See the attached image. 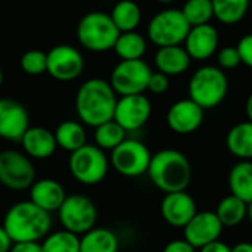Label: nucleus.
<instances>
[{"label": "nucleus", "instance_id": "1", "mask_svg": "<svg viewBox=\"0 0 252 252\" xmlns=\"http://www.w3.org/2000/svg\"><path fill=\"white\" fill-rule=\"evenodd\" d=\"M118 94L109 81L103 78L86 80L75 94V111L80 121L90 127H97L114 120Z\"/></svg>", "mask_w": 252, "mask_h": 252}, {"label": "nucleus", "instance_id": "2", "mask_svg": "<svg viewBox=\"0 0 252 252\" xmlns=\"http://www.w3.org/2000/svg\"><path fill=\"white\" fill-rule=\"evenodd\" d=\"M3 227L12 242H38L49 235L52 219L50 213L41 210L31 201H21L7 210Z\"/></svg>", "mask_w": 252, "mask_h": 252}, {"label": "nucleus", "instance_id": "3", "mask_svg": "<svg viewBox=\"0 0 252 252\" xmlns=\"http://www.w3.org/2000/svg\"><path fill=\"white\" fill-rule=\"evenodd\" d=\"M148 176L155 188L164 193L186 190L192 180V165L177 149H162L152 155Z\"/></svg>", "mask_w": 252, "mask_h": 252}, {"label": "nucleus", "instance_id": "4", "mask_svg": "<svg viewBox=\"0 0 252 252\" xmlns=\"http://www.w3.org/2000/svg\"><path fill=\"white\" fill-rule=\"evenodd\" d=\"M189 97L204 109H213L219 106L227 92V75L220 66L205 65L193 72L188 86Z\"/></svg>", "mask_w": 252, "mask_h": 252}, {"label": "nucleus", "instance_id": "5", "mask_svg": "<svg viewBox=\"0 0 252 252\" xmlns=\"http://www.w3.org/2000/svg\"><path fill=\"white\" fill-rule=\"evenodd\" d=\"M118 35L120 31L109 13L100 10L86 13L77 25V38L80 44L90 52L102 53L112 50Z\"/></svg>", "mask_w": 252, "mask_h": 252}, {"label": "nucleus", "instance_id": "6", "mask_svg": "<svg viewBox=\"0 0 252 252\" xmlns=\"http://www.w3.org/2000/svg\"><path fill=\"white\" fill-rule=\"evenodd\" d=\"M68 167L77 182L86 186H93L106 177L109 170V158L99 146L86 143L69 154Z\"/></svg>", "mask_w": 252, "mask_h": 252}, {"label": "nucleus", "instance_id": "7", "mask_svg": "<svg viewBox=\"0 0 252 252\" xmlns=\"http://www.w3.org/2000/svg\"><path fill=\"white\" fill-rule=\"evenodd\" d=\"M190 24L185 18L182 9L167 7L152 16L148 24V38L158 47L183 44Z\"/></svg>", "mask_w": 252, "mask_h": 252}, {"label": "nucleus", "instance_id": "8", "mask_svg": "<svg viewBox=\"0 0 252 252\" xmlns=\"http://www.w3.org/2000/svg\"><path fill=\"white\" fill-rule=\"evenodd\" d=\"M152 154L149 148L137 139H124L111 151L109 164L117 173L126 177H139L148 173Z\"/></svg>", "mask_w": 252, "mask_h": 252}, {"label": "nucleus", "instance_id": "9", "mask_svg": "<svg viewBox=\"0 0 252 252\" xmlns=\"http://www.w3.org/2000/svg\"><path fill=\"white\" fill-rule=\"evenodd\" d=\"M58 214L62 227L78 236L92 230L97 220V208L94 202L80 193L66 196L58 210Z\"/></svg>", "mask_w": 252, "mask_h": 252}, {"label": "nucleus", "instance_id": "10", "mask_svg": "<svg viewBox=\"0 0 252 252\" xmlns=\"http://www.w3.org/2000/svg\"><path fill=\"white\" fill-rule=\"evenodd\" d=\"M151 74L152 69L143 59L120 61L111 72L109 84L118 96L140 94L148 90Z\"/></svg>", "mask_w": 252, "mask_h": 252}, {"label": "nucleus", "instance_id": "11", "mask_svg": "<svg viewBox=\"0 0 252 252\" xmlns=\"http://www.w3.org/2000/svg\"><path fill=\"white\" fill-rule=\"evenodd\" d=\"M35 182V167L30 157L13 149L0 152V185L10 190L30 189Z\"/></svg>", "mask_w": 252, "mask_h": 252}, {"label": "nucleus", "instance_id": "12", "mask_svg": "<svg viewBox=\"0 0 252 252\" xmlns=\"http://www.w3.org/2000/svg\"><path fill=\"white\" fill-rule=\"evenodd\" d=\"M84 58L69 44H58L47 52V74L58 81H72L81 75Z\"/></svg>", "mask_w": 252, "mask_h": 252}, {"label": "nucleus", "instance_id": "13", "mask_svg": "<svg viewBox=\"0 0 252 252\" xmlns=\"http://www.w3.org/2000/svg\"><path fill=\"white\" fill-rule=\"evenodd\" d=\"M151 114H152V103L143 93L127 94L118 97L115 105L114 120L126 131H136L149 121Z\"/></svg>", "mask_w": 252, "mask_h": 252}, {"label": "nucleus", "instance_id": "14", "mask_svg": "<svg viewBox=\"0 0 252 252\" xmlns=\"http://www.w3.org/2000/svg\"><path fill=\"white\" fill-rule=\"evenodd\" d=\"M224 226L214 211H198L183 227V238L196 250L220 239Z\"/></svg>", "mask_w": 252, "mask_h": 252}, {"label": "nucleus", "instance_id": "15", "mask_svg": "<svg viewBox=\"0 0 252 252\" xmlns=\"http://www.w3.org/2000/svg\"><path fill=\"white\" fill-rule=\"evenodd\" d=\"M205 109L190 97L174 102L167 111V126L177 134L195 133L204 123Z\"/></svg>", "mask_w": 252, "mask_h": 252}, {"label": "nucleus", "instance_id": "16", "mask_svg": "<svg viewBox=\"0 0 252 252\" xmlns=\"http://www.w3.org/2000/svg\"><path fill=\"white\" fill-rule=\"evenodd\" d=\"M30 127V115L27 108L9 97L0 99V137L10 142H21L24 133Z\"/></svg>", "mask_w": 252, "mask_h": 252}, {"label": "nucleus", "instance_id": "17", "mask_svg": "<svg viewBox=\"0 0 252 252\" xmlns=\"http://www.w3.org/2000/svg\"><path fill=\"white\" fill-rule=\"evenodd\" d=\"M196 213V201L186 190L165 193L161 201V216L173 227L183 229Z\"/></svg>", "mask_w": 252, "mask_h": 252}, {"label": "nucleus", "instance_id": "18", "mask_svg": "<svg viewBox=\"0 0 252 252\" xmlns=\"http://www.w3.org/2000/svg\"><path fill=\"white\" fill-rule=\"evenodd\" d=\"M219 43L220 37L217 28L211 24H202L190 27L183 47L192 59L205 61L217 52Z\"/></svg>", "mask_w": 252, "mask_h": 252}, {"label": "nucleus", "instance_id": "19", "mask_svg": "<svg viewBox=\"0 0 252 252\" xmlns=\"http://www.w3.org/2000/svg\"><path fill=\"white\" fill-rule=\"evenodd\" d=\"M65 198L66 193L63 186L53 179L35 180L30 188V201L47 213L58 211Z\"/></svg>", "mask_w": 252, "mask_h": 252}, {"label": "nucleus", "instance_id": "20", "mask_svg": "<svg viewBox=\"0 0 252 252\" xmlns=\"http://www.w3.org/2000/svg\"><path fill=\"white\" fill-rule=\"evenodd\" d=\"M21 145L24 148L25 155L34 159L50 158L58 148L55 133L40 126L28 127V130L21 139Z\"/></svg>", "mask_w": 252, "mask_h": 252}, {"label": "nucleus", "instance_id": "21", "mask_svg": "<svg viewBox=\"0 0 252 252\" xmlns=\"http://www.w3.org/2000/svg\"><path fill=\"white\" fill-rule=\"evenodd\" d=\"M154 61H155L157 71L168 77H176L185 74L189 69L192 58L189 56L186 49L182 44H179V46L158 47Z\"/></svg>", "mask_w": 252, "mask_h": 252}, {"label": "nucleus", "instance_id": "22", "mask_svg": "<svg viewBox=\"0 0 252 252\" xmlns=\"http://www.w3.org/2000/svg\"><path fill=\"white\" fill-rule=\"evenodd\" d=\"M230 193L250 204L252 201V159H241L229 171Z\"/></svg>", "mask_w": 252, "mask_h": 252}, {"label": "nucleus", "instance_id": "23", "mask_svg": "<svg viewBox=\"0 0 252 252\" xmlns=\"http://www.w3.org/2000/svg\"><path fill=\"white\" fill-rule=\"evenodd\" d=\"M117 235L106 227H93L80 238V252H118Z\"/></svg>", "mask_w": 252, "mask_h": 252}, {"label": "nucleus", "instance_id": "24", "mask_svg": "<svg viewBox=\"0 0 252 252\" xmlns=\"http://www.w3.org/2000/svg\"><path fill=\"white\" fill-rule=\"evenodd\" d=\"M229 152L239 159H252V123L244 121L233 126L226 136Z\"/></svg>", "mask_w": 252, "mask_h": 252}, {"label": "nucleus", "instance_id": "25", "mask_svg": "<svg viewBox=\"0 0 252 252\" xmlns=\"http://www.w3.org/2000/svg\"><path fill=\"white\" fill-rule=\"evenodd\" d=\"M120 32L136 31L142 21V9L134 0H120L109 13Z\"/></svg>", "mask_w": 252, "mask_h": 252}, {"label": "nucleus", "instance_id": "26", "mask_svg": "<svg viewBox=\"0 0 252 252\" xmlns=\"http://www.w3.org/2000/svg\"><path fill=\"white\" fill-rule=\"evenodd\" d=\"M148 49L146 38L137 32V31H127L120 32L115 44L114 52L121 61H130V59H143Z\"/></svg>", "mask_w": 252, "mask_h": 252}, {"label": "nucleus", "instance_id": "27", "mask_svg": "<svg viewBox=\"0 0 252 252\" xmlns=\"http://www.w3.org/2000/svg\"><path fill=\"white\" fill-rule=\"evenodd\" d=\"M55 139L59 148H62L66 152H74L78 148L86 145V130L81 123L66 120L62 121L56 130H55Z\"/></svg>", "mask_w": 252, "mask_h": 252}, {"label": "nucleus", "instance_id": "28", "mask_svg": "<svg viewBox=\"0 0 252 252\" xmlns=\"http://www.w3.org/2000/svg\"><path fill=\"white\" fill-rule=\"evenodd\" d=\"M247 210L248 204L230 193L219 202L214 213L224 227H235L247 219Z\"/></svg>", "mask_w": 252, "mask_h": 252}, {"label": "nucleus", "instance_id": "29", "mask_svg": "<svg viewBox=\"0 0 252 252\" xmlns=\"http://www.w3.org/2000/svg\"><path fill=\"white\" fill-rule=\"evenodd\" d=\"M251 0H211L214 18L224 25L241 22L250 7Z\"/></svg>", "mask_w": 252, "mask_h": 252}, {"label": "nucleus", "instance_id": "30", "mask_svg": "<svg viewBox=\"0 0 252 252\" xmlns=\"http://www.w3.org/2000/svg\"><path fill=\"white\" fill-rule=\"evenodd\" d=\"M127 131L115 121L109 120L97 127H94V142L102 151H112L117 148L126 137Z\"/></svg>", "mask_w": 252, "mask_h": 252}, {"label": "nucleus", "instance_id": "31", "mask_svg": "<svg viewBox=\"0 0 252 252\" xmlns=\"http://www.w3.org/2000/svg\"><path fill=\"white\" fill-rule=\"evenodd\" d=\"M43 252H80V236L68 230L49 233L41 242Z\"/></svg>", "mask_w": 252, "mask_h": 252}, {"label": "nucleus", "instance_id": "32", "mask_svg": "<svg viewBox=\"0 0 252 252\" xmlns=\"http://www.w3.org/2000/svg\"><path fill=\"white\" fill-rule=\"evenodd\" d=\"M182 12L190 27L210 24V21L214 18L211 0H186L182 7Z\"/></svg>", "mask_w": 252, "mask_h": 252}, {"label": "nucleus", "instance_id": "33", "mask_svg": "<svg viewBox=\"0 0 252 252\" xmlns=\"http://www.w3.org/2000/svg\"><path fill=\"white\" fill-rule=\"evenodd\" d=\"M19 66L28 75H41L47 72V53L40 49L27 50L19 59Z\"/></svg>", "mask_w": 252, "mask_h": 252}, {"label": "nucleus", "instance_id": "34", "mask_svg": "<svg viewBox=\"0 0 252 252\" xmlns=\"http://www.w3.org/2000/svg\"><path fill=\"white\" fill-rule=\"evenodd\" d=\"M217 63L221 69H233L241 62V55L236 46H226L217 53Z\"/></svg>", "mask_w": 252, "mask_h": 252}, {"label": "nucleus", "instance_id": "35", "mask_svg": "<svg viewBox=\"0 0 252 252\" xmlns=\"http://www.w3.org/2000/svg\"><path fill=\"white\" fill-rule=\"evenodd\" d=\"M170 87V77L159 72V71H152L149 81H148V90L154 94H162L168 90Z\"/></svg>", "mask_w": 252, "mask_h": 252}, {"label": "nucleus", "instance_id": "36", "mask_svg": "<svg viewBox=\"0 0 252 252\" xmlns=\"http://www.w3.org/2000/svg\"><path fill=\"white\" fill-rule=\"evenodd\" d=\"M238 50L241 55V62L252 68V32L244 35L238 43Z\"/></svg>", "mask_w": 252, "mask_h": 252}, {"label": "nucleus", "instance_id": "37", "mask_svg": "<svg viewBox=\"0 0 252 252\" xmlns=\"http://www.w3.org/2000/svg\"><path fill=\"white\" fill-rule=\"evenodd\" d=\"M196 248L192 247L185 238L183 239H174V241H170L165 247H164V251L162 252H195Z\"/></svg>", "mask_w": 252, "mask_h": 252}, {"label": "nucleus", "instance_id": "38", "mask_svg": "<svg viewBox=\"0 0 252 252\" xmlns=\"http://www.w3.org/2000/svg\"><path fill=\"white\" fill-rule=\"evenodd\" d=\"M9 252H43L41 251V244L35 241H28V242H13Z\"/></svg>", "mask_w": 252, "mask_h": 252}, {"label": "nucleus", "instance_id": "39", "mask_svg": "<svg viewBox=\"0 0 252 252\" xmlns=\"http://www.w3.org/2000/svg\"><path fill=\"white\" fill-rule=\"evenodd\" d=\"M199 252H232V248L226 242L217 239V241L210 242V244L204 245L202 248H199Z\"/></svg>", "mask_w": 252, "mask_h": 252}, {"label": "nucleus", "instance_id": "40", "mask_svg": "<svg viewBox=\"0 0 252 252\" xmlns=\"http://www.w3.org/2000/svg\"><path fill=\"white\" fill-rule=\"evenodd\" d=\"M12 239L7 235V232L4 230L3 226H0V252H9L10 247H12Z\"/></svg>", "mask_w": 252, "mask_h": 252}, {"label": "nucleus", "instance_id": "41", "mask_svg": "<svg viewBox=\"0 0 252 252\" xmlns=\"http://www.w3.org/2000/svg\"><path fill=\"white\" fill-rule=\"evenodd\" d=\"M232 252H252L251 242H241L235 247H232Z\"/></svg>", "mask_w": 252, "mask_h": 252}, {"label": "nucleus", "instance_id": "42", "mask_svg": "<svg viewBox=\"0 0 252 252\" xmlns=\"http://www.w3.org/2000/svg\"><path fill=\"white\" fill-rule=\"evenodd\" d=\"M245 112H247L248 121H251L252 123V93L248 96V99H247V103H245Z\"/></svg>", "mask_w": 252, "mask_h": 252}, {"label": "nucleus", "instance_id": "43", "mask_svg": "<svg viewBox=\"0 0 252 252\" xmlns=\"http://www.w3.org/2000/svg\"><path fill=\"white\" fill-rule=\"evenodd\" d=\"M247 219H250V221L252 223V201L248 204V210H247Z\"/></svg>", "mask_w": 252, "mask_h": 252}, {"label": "nucleus", "instance_id": "44", "mask_svg": "<svg viewBox=\"0 0 252 252\" xmlns=\"http://www.w3.org/2000/svg\"><path fill=\"white\" fill-rule=\"evenodd\" d=\"M158 3H162V4H170V3H173V1H176V0H157Z\"/></svg>", "mask_w": 252, "mask_h": 252}, {"label": "nucleus", "instance_id": "45", "mask_svg": "<svg viewBox=\"0 0 252 252\" xmlns=\"http://www.w3.org/2000/svg\"><path fill=\"white\" fill-rule=\"evenodd\" d=\"M3 84V71H1V68H0V86Z\"/></svg>", "mask_w": 252, "mask_h": 252}]
</instances>
